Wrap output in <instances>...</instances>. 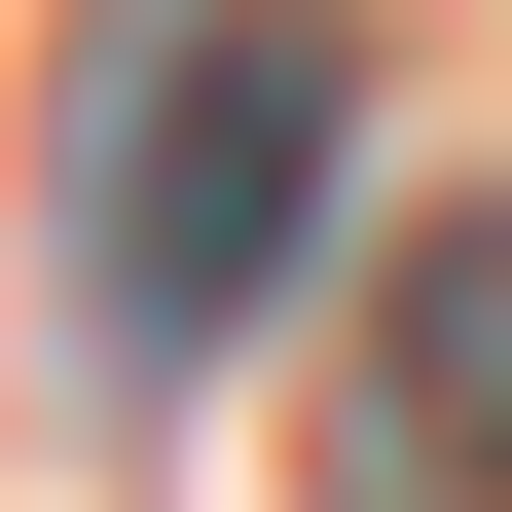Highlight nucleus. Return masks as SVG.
<instances>
[{
	"label": "nucleus",
	"mask_w": 512,
	"mask_h": 512,
	"mask_svg": "<svg viewBox=\"0 0 512 512\" xmlns=\"http://www.w3.org/2000/svg\"><path fill=\"white\" fill-rule=\"evenodd\" d=\"M330 147H366V37L330 0H147V74H110V147H74L110 366H220L256 293H293V220H330Z\"/></svg>",
	"instance_id": "nucleus-1"
}]
</instances>
